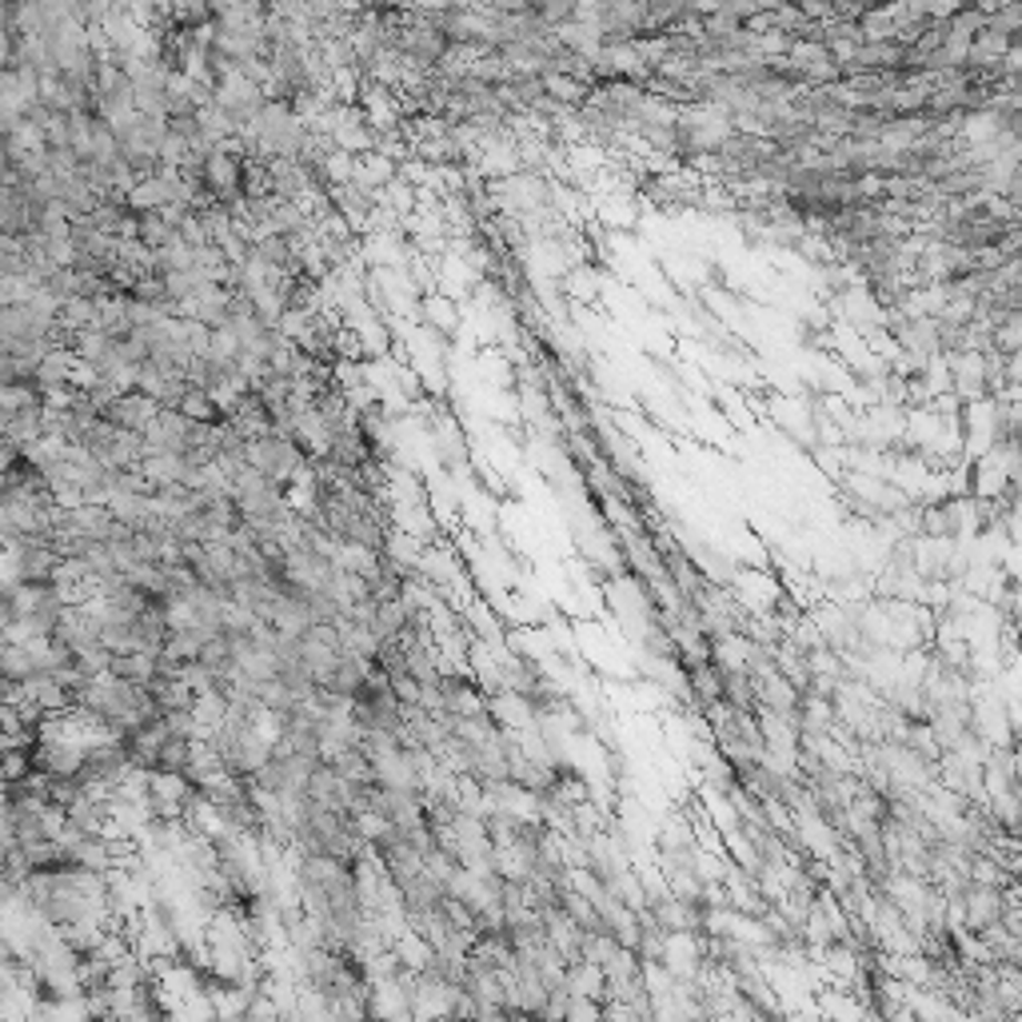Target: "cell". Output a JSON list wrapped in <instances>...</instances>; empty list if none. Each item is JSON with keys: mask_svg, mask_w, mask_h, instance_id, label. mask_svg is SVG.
<instances>
[{"mask_svg": "<svg viewBox=\"0 0 1022 1022\" xmlns=\"http://www.w3.org/2000/svg\"><path fill=\"white\" fill-rule=\"evenodd\" d=\"M0 676L9 687H24L37 676V656H32V644H4L0 651Z\"/></svg>", "mask_w": 1022, "mask_h": 1022, "instance_id": "obj_3", "label": "cell"}, {"mask_svg": "<svg viewBox=\"0 0 1022 1022\" xmlns=\"http://www.w3.org/2000/svg\"><path fill=\"white\" fill-rule=\"evenodd\" d=\"M57 324H64L69 332H89L100 324V308H97V296H69L60 300L57 308Z\"/></svg>", "mask_w": 1022, "mask_h": 1022, "instance_id": "obj_4", "label": "cell"}, {"mask_svg": "<svg viewBox=\"0 0 1022 1022\" xmlns=\"http://www.w3.org/2000/svg\"><path fill=\"white\" fill-rule=\"evenodd\" d=\"M4 644H9V639H4V631H0V651H4Z\"/></svg>", "mask_w": 1022, "mask_h": 1022, "instance_id": "obj_6", "label": "cell"}, {"mask_svg": "<svg viewBox=\"0 0 1022 1022\" xmlns=\"http://www.w3.org/2000/svg\"><path fill=\"white\" fill-rule=\"evenodd\" d=\"M156 412H160L156 399H149L144 392H136V387H132V392H120V396L112 399L104 412H100V419H109V424L124 427V432H136V436H140V432L149 427V419L156 416Z\"/></svg>", "mask_w": 1022, "mask_h": 1022, "instance_id": "obj_2", "label": "cell"}, {"mask_svg": "<svg viewBox=\"0 0 1022 1022\" xmlns=\"http://www.w3.org/2000/svg\"><path fill=\"white\" fill-rule=\"evenodd\" d=\"M249 464L256 472H264V476L280 479V484H292L308 467V447L300 444V439L264 432V436L249 439Z\"/></svg>", "mask_w": 1022, "mask_h": 1022, "instance_id": "obj_1", "label": "cell"}, {"mask_svg": "<svg viewBox=\"0 0 1022 1022\" xmlns=\"http://www.w3.org/2000/svg\"><path fill=\"white\" fill-rule=\"evenodd\" d=\"M9 691H12V687L4 684V676H0V699H9Z\"/></svg>", "mask_w": 1022, "mask_h": 1022, "instance_id": "obj_5", "label": "cell"}]
</instances>
